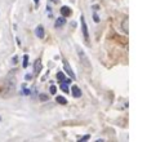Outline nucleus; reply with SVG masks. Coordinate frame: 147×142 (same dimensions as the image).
Masks as SVG:
<instances>
[{"label":"nucleus","instance_id":"nucleus-1","mask_svg":"<svg viewBox=\"0 0 147 142\" xmlns=\"http://www.w3.org/2000/svg\"><path fill=\"white\" fill-rule=\"evenodd\" d=\"M76 51H78V54H79V58H80L81 65H83L84 67H86V69H89V70H90V69H92V65H90V62H89L88 56H86V54H85V52H84L81 48H78V49H76Z\"/></svg>","mask_w":147,"mask_h":142},{"label":"nucleus","instance_id":"nucleus-2","mask_svg":"<svg viewBox=\"0 0 147 142\" xmlns=\"http://www.w3.org/2000/svg\"><path fill=\"white\" fill-rule=\"evenodd\" d=\"M80 21H81V28H83V35H84V39H85V41H86V43H89V34H88V26H86V23H85V20H84V17H83V16H81Z\"/></svg>","mask_w":147,"mask_h":142},{"label":"nucleus","instance_id":"nucleus-3","mask_svg":"<svg viewBox=\"0 0 147 142\" xmlns=\"http://www.w3.org/2000/svg\"><path fill=\"white\" fill-rule=\"evenodd\" d=\"M63 67H65V70L67 71L69 76L71 78V80H74V79H75V74H74V71L71 70V67H70V65H69V62L67 61H63Z\"/></svg>","mask_w":147,"mask_h":142},{"label":"nucleus","instance_id":"nucleus-4","mask_svg":"<svg viewBox=\"0 0 147 142\" xmlns=\"http://www.w3.org/2000/svg\"><path fill=\"white\" fill-rule=\"evenodd\" d=\"M35 34H36V36H38L39 39H43L44 38V27L43 26H38L36 30H35Z\"/></svg>","mask_w":147,"mask_h":142},{"label":"nucleus","instance_id":"nucleus-5","mask_svg":"<svg viewBox=\"0 0 147 142\" xmlns=\"http://www.w3.org/2000/svg\"><path fill=\"white\" fill-rule=\"evenodd\" d=\"M65 23H66V18H65V17H59V18H57V21H56V23H54V26H56L57 28H59V27H62Z\"/></svg>","mask_w":147,"mask_h":142},{"label":"nucleus","instance_id":"nucleus-6","mask_svg":"<svg viewBox=\"0 0 147 142\" xmlns=\"http://www.w3.org/2000/svg\"><path fill=\"white\" fill-rule=\"evenodd\" d=\"M61 14H62V17H69V16L71 14V9H70L69 7H62L61 8Z\"/></svg>","mask_w":147,"mask_h":142},{"label":"nucleus","instance_id":"nucleus-7","mask_svg":"<svg viewBox=\"0 0 147 142\" xmlns=\"http://www.w3.org/2000/svg\"><path fill=\"white\" fill-rule=\"evenodd\" d=\"M34 69H35V74L38 75L41 71V60H36L35 64H34Z\"/></svg>","mask_w":147,"mask_h":142},{"label":"nucleus","instance_id":"nucleus-8","mask_svg":"<svg viewBox=\"0 0 147 142\" xmlns=\"http://www.w3.org/2000/svg\"><path fill=\"white\" fill-rule=\"evenodd\" d=\"M72 96L75 97V98H78V97H80L81 96V91H80V88H79L78 85H75V87H72Z\"/></svg>","mask_w":147,"mask_h":142},{"label":"nucleus","instance_id":"nucleus-9","mask_svg":"<svg viewBox=\"0 0 147 142\" xmlns=\"http://www.w3.org/2000/svg\"><path fill=\"white\" fill-rule=\"evenodd\" d=\"M61 89H62V92H65V93H69V92H70L69 84L65 83V81H62V84H61Z\"/></svg>","mask_w":147,"mask_h":142},{"label":"nucleus","instance_id":"nucleus-10","mask_svg":"<svg viewBox=\"0 0 147 142\" xmlns=\"http://www.w3.org/2000/svg\"><path fill=\"white\" fill-rule=\"evenodd\" d=\"M123 31H124L125 34L129 32V30H128V18H124V21H123Z\"/></svg>","mask_w":147,"mask_h":142},{"label":"nucleus","instance_id":"nucleus-11","mask_svg":"<svg viewBox=\"0 0 147 142\" xmlns=\"http://www.w3.org/2000/svg\"><path fill=\"white\" fill-rule=\"evenodd\" d=\"M56 101L58 102V103H61V105H66L67 103V99L65 98V97H62V96H57Z\"/></svg>","mask_w":147,"mask_h":142},{"label":"nucleus","instance_id":"nucleus-12","mask_svg":"<svg viewBox=\"0 0 147 142\" xmlns=\"http://www.w3.org/2000/svg\"><path fill=\"white\" fill-rule=\"evenodd\" d=\"M57 79H58L59 81H65L66 80V76H65L63 72H57Z\"/></svg>","mask_w":147,"mask_h":142},{"label":"nucleus","instance_id":"nucleus-13","mask_svg":"<svg viewBox=\"0 0 147 142\" xmlns=\"http://www.w3.org/2000/svg\"><path fill=\"white\" fill-rule=\"evenodd\" d=\"M27 66H28V56H26L25 54V56H23V67L26 69Z\"/></svg>","mask_w":147,"mask_h":142},{"label":"nucleus","instance_id":"nucleus-14","mask_svg":"<svg viewBox=\"0 0 147 142\" xmlns=\"http://www.w3.org/2000/svg\"><path fill=\"white\" fill-rule=\"evenodd\" d=\"M89 138H90V136H89V135H86V136H84V137H81V138H80V140H79V141H80V142H83V141H86V140H89Z\"/></svg>","mask_w":147,"mask_h":142},{"label":"nucleus","instance_id":"nucleus-15","mask_svg":"<svg viewBox=\"0 0 147 142\" xmlns=\"http://www.w3.org/2000/svg\"><path fill=\"white\" fill-rule=\"evenodd\" d=\"M56 92H57V88H56L54 85H52V87H51V93H52V94H56Z\"/></svg>","mask_w":147,"mask_h":142},{"label":"nucleus","instance_id":"nucleus-16","mask_svg":"<svg viewBox=\"0 0 147 142\" xmlns=\"http://www.w3.org/2000/svg\"><path fill=\"white\" fill-rule=\"evenodd\" d=\"M40 99L41 101H48V96H45V94H40Z\"/></svg>","mask_w":147,"mask_h":142},{"label":"nucleus","instance_id":"nucleus-17","mask_svg":"<svg viewBox=\"0 0 147 142\" xmlns=\"http://www.w3.org/2000/svg\"><path fill=\"white\" fill-rule=\"evenodd\" d=\"M22 89H23V91H22V93H23V94H30V92H28V89H27V88H25V85L22 87Z\"/></svg>","mask_w":147,"mask_h":142},{"label":"nucleus","instance_id":"nucleus-18","mask_svg":"<svg viewBox=\"0 0 147 142\" xmlns=\"http://www.w3.org/2000/svg\"><path fill=\"white\" fill-rule=\"evenodd\" d=\"M94 21H96V22H98V21H99L98 16H97V14H96V13H94Z\"/></svg>","mask_w":147,"mask_h":142},{"label":"nucleus","instance_id":"nucleus-19","mask_svg":"<svg viewBox=\"0 0 147 142\" xmlns=\"http://www.w3.org/2000/svg\"><path fill=\"white\" fill-rule=\"evenodd\" d=\"M34 1H35V4H36V5L39 4V0H34Z\"/></svg>","mask_w":147,"mask_h":142},{"label":"nucleus","instance_id":"nucleus-20","mask_svg":"<svg viewBox=\"0 0 147 142\" xmlns=\"http://www.w3.org/2000/svg\"><path fill=\"white\" fill-rule=\"evenodd\" d=\"M53 1H57V0H53Z\"/></svg>","mask_w":147,"mask_h":142}]
</instances>
